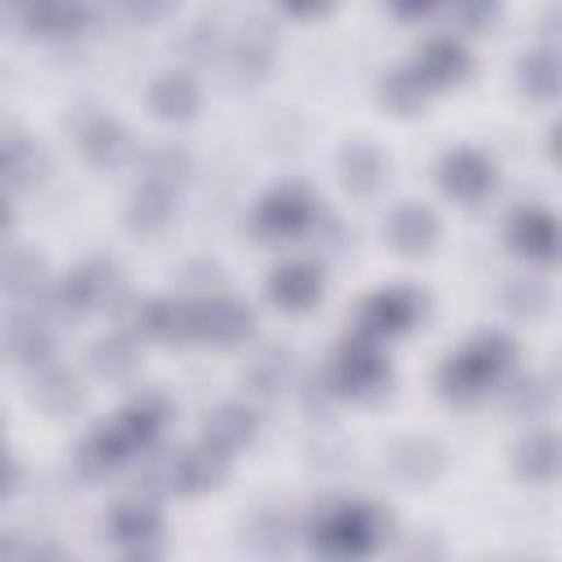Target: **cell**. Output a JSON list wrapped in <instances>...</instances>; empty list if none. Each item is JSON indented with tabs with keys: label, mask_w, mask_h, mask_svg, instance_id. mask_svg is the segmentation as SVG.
I'll return each instance as SVG.
<instances>
[{
	"label": "cell",
	"mask_w": 562,
	"mask_h": 562,
	"mask_svg": "<svg viewBox=\"0 0 562 562\" xmlns=\"http://www.w3.org/2000/svg\"><path fill=\"white\" fill-rule=\"evenodd\" d=\"M514 364V342L505 334H479L474 342H465L457 356H448L439 364V386L448 400L470 404L479 400L505 369Z\"/></svg>",
	"instance_id": "obj_1"
},
{
	"label": "cell",
	"mask_w": 562,
	"mask_h": 562,
	"mask_svg": "<svg viewBox=\"0 0 562 562\" xmlns=\"http://www.w3.org/2000/svg\"><path fill=\"white\" fill-rule=\"evenodd\" d=\"M378 540H382V518L369 505H334L312 531V544L329 558H364L373 553Z\"/></svg>",
	"instance_id": "obj_2"
},
{
	"label": "cell",
	"mask_w": 562,
	"mask_h": 562,
	"mask_svg": "<svg viewBox=\"0 0 562 562\" xmlns=\"http://www.w3.org/2000/svg\"><path fill=\"white\" fill-rule=\"evenodd\" d=\"M250 307L237 299H211V303H184V338H215L237 342L250 334Z\"/></svg>",
	"instance_id": "obj_3"
},
{
	"label": "cell",
	"mask_w": 562,
	"mask_h": 562,
	"mask_svg": "<svg viewBox=\"0 0 562 562\" xmlns=\"http://www.w3.org/2000/svg\"><path fill=\"white\" fill-rule=\"evenodd\" d=\"M158 479H162L171 492H189V496L211 492V487L224 479V452H220L215 443L184 448V452H176V457L158 470Z\"/></svg>",
	"instance_id": "obj_4"
},
{
	"label": "cell",
	"mask_w": 562,
	"mask_h": 562,
	"mask_svg": "<svg viewBox=\"0 0 562 562\" xmlns=\"http://www.w3.org/2000/svg\"><path fill=\"white\" fill-rule=\"evenodd\" d=\"M316 220V206L303 189H272L259 206H255V228L263 237H299L307 224Z\"/></svg>",
	"instance_id": "obj_5"
},
{
	"label": "cell",
	"mask_w": 562,
	"mask_h": 562,
	"mask_svg": "<svg viewBox=\"0 0 562 562\" xmlns=\"http://www.w3.org/2000/svg\"><path fill=\"white\" fill-rule=\"evenodd\" d=\"M114 285H119V272H114L110 263H83V268L66 272V277L57 281L53 303H57L61 312H70V316H83V312L101 307Z\"/></svg>",
	"instance_id": "obj_6"
},
{
	"label": "cell",
	"mask_w": 562,
	"mask_h": 562,
	"mask_svg": "<svg viewBox=\"0 0 562 562\" xmlns=\"http://www.w3.org/2000/svg\"><path fill=\"white\" fill-rule=\"evenodd\" d=\"M509 246L527 259H558L562 255V220L544 206H518L509 220Z\"/></svg>",
	"instance_id": "obj_7"
},
{
	"label": "cell",
	"mask_w": 562,
	"mask_h": 562,
	"mask_svg": "<svg viewBox=\"0 0 562 562\" xmlns=\"http://www.w3.org/2000/svg\"><path fill=\"white\" fill-rule=\"evenodd\" d=\"M439 184H443V193H452L461 202H479L483 193H492L496 167L479 149H448L439 162Z\"/></svg>",
	"instance_id": "obj_8"
},
{
	"label": "cell",
	"mask_w": 562,
	"mask_h": 562,
	"mask_svg": "<svg viewBox=\"0 0 562 562\" xmlns=\"http://www.w3.org/2000/svg\"><path fill=\"white\" fill-rule=\"evenodd\" d=\"M329 378H334V391L338 395H373L386 382V360L369 342H347L334 356Z\"/></svg>",
	"instance_id": "obj_9"
},
{
	"label": "cell",
	"mask_w": 562,
	"mask_h": 562,
	"mask_svg": "<svg viewBox=\"0 0 562 562\" xmlns=\"http://www.w3.org/2000/svg\"><path fill=\"white\" fill-rule=\"evenodd\" d=\"M422 316V299L413 290H378L360 303V325L369 334H404Z\"/></svg>",
	"instance_id": "obj_10"
},
{
	"label": "cell",
	"mask_w": 562,
	"mask_h": 562,
	"mask_svg": "<svg viewBox=\"0 0 562 562\" xmlns=\"http://www.w3.org/2000/svg\"><path fill=\"white\" fill-rule=\"evenodd\" d=\"M110 540H114L119 549H127L132 558L154 553V549H158V514H154L149 505H140V501L119 505L114 518H110Z\"/></svg>",
	"instance_id": "obj_11"
},
{
	"label": "cell",
	"mask_w": 562,
	"mask_h": 562,
	"mask_svg": "<svg viewBox=\"0 0 562 562\" xmlns=\"http://www.w3.org/2000/svg\"><path fill=\"white\" fill-rule=\"evenodd\" d=\"M417 75L430 83V88H443V83H457L465 70H470V53L457 44V40H448V35H435V40H426L422 48H417Z\"/></svg>",
	"instance_id": "obj_12"
},
{
	"label": "cell",
	"mask_w": 562,
	"mask_h": 562,
	"mask_svg": "<svg viewBox=\"0 0 562 562\" xmlns=\"http://www.w3.org/2000/svg\"><path fill=\"white\" fill-rule=\"evenodd\" d=\"M79 149H83V158H88L92 167H123L127 154H132V136L123 132V123H114V119L101 114V119H88V123H83Z\"/></svg>",
	"instance_id": "obj_13"
},
{
	"label": "cell",
	"mask_w": 562,
	"mask_h": 562,
	"mask_svg": "<svg viewBox=\"0 0 562 562\" xmlns=\"http://www.w3.org/2000/svg\"><path fill=\"white\" fill-rule=\"evenodd\" d=\"M386 237H391L404 255H422V250L435 246V237H439V220H435L430 206L404 202V206L391 211V220H386Z\"/></svg>",
	"instance_id": "obj_14"
},
{
	"label": "cell",
	"mask_w": 562,
	"mask_h": 562,
	"mask_svg": "<svg viewBox=\"0 0 562 562\" xmlns=\"http://www.w3.org/2000/svg\"><path fill=\"white\" fill-rule=\"evenodd\" d=\"M268 299L285 312H303L321 299V272L312 263H281L268 277Z\"/></svg>",
	"instance_id": "obj_15"
},
{
	"label": "cell",
	"mask_w": 562,
	"mask_h": 562,
	"mask_svg": "<svg viewBox=\"0 0 562 562\" xmlns=\"http://www.w3.org/2000/svg\"><path fill=\"white\" fill-rule=\"evenodd\" d=\"M136 448L127 443V435L114 426V422H105V426H97V430H88V439L79 443V470L83 474H110V470H119L127 457H132Z\"/></svg>",
	"instance_id": "obj_16"
},
{
	"label": "cell",
	"mask_w": 562,
	"mask_h": 562,
	"mask_svg": "<svg viewBox=\"0 0 562 562\" xmlns=\"http://www.w3.org/2000/svg\"><path fill=\"white\" fill-rule=\"evenodd\" d=\"M514 470H518L522 479H536V483L562 474V439L549 435V430L527 435V439L514 448Z\"/></svg>",
	"instance_id": "obj_17"
},
{
	"label": "cell",
	"mask_w": 562,
	"mask_h": 562,
	"mask_svg": "<svg viewBox=\"0 0 562 562\" xmlns=\"http://www.w3.org/2000/svg\"><path fill=\"white\" fill-rule=\"evenodd\" d=\"M22 18L31 31H44V35H70L83 26L88 9L83 0H22Z\"/></svg>",
	"instance_id": "obj_18"
},
{
	"label": "cell",
	"mask_w": 562,
	"mask_h": 562,
	"mask_svg": "<svg viewBox=\"0 0 562 562\" xmlns=\"http://www.w3.org/2000/svg\"><path fill=\"white\" fill-rule=\"evenodd\" d=\"M255 439V413L241 404H220L206 413V443H215L220 452L246 448Z\"/></svg>",
	"instance_id": "obj_19"
},
{
	"label": "cell",
	"mask_w": 562,
	"mask_h": 562,
	"mask_svg": "<svg viewBox=\"0 0 562 562\" xmlns=\"http://www.w3.org/2000/svg\"><path fill=\"white\" fill-rule=\"evenodd\" d=\"M149 110L158 119H189L198 110V88L189 75L171 70V75H158L154 88H149Z\"/></svg>",
	"instance_id": "obj_20"
},
{
	"label": "cell",
	"mask_w": 562,
	"mask_h": 562,
	"mask_svg": "<svg viewBox=\"0 0 562 562\" xmlns=\"http://www.w3.org/2000/svg\"><path fill=\"white\" fill-rule=\"evenodd\" d=\"M162 422H167V408H162V400H158V395H140V400H132V404L114 417V426L127 435V443H132V448H149V443H154V435L162 430Z\"/></svg>",
	"instance_id": "obj_21"
},
{
	"label": "cell",
	"mask_w": 562,
	"mask_h": 562,
	"mask_svg": "<svg viewBox=\"0 0 562 562\" xmlns=\"http://www.w3.org/2000/svg\"><path fill=\"white\" fill-rule=\"evenodd\" d=\"M40 171H44L40 149H35L18 127H9V132H4V176H9V189H13V193L31 189V184L40 180Z\"/></svg>",
	"instance_id": "obj_22"
},
{
	"label": "cell",
	"mask_w": 562,
	"mask_h": 562,
	"mask_svg": "<svg viewBox=\"0 0 562 562\" xmlns=\"http://www.w3.org/2000/svg\"><path fill=\"white\" fill-rule=\"evenodd\" d=\"M338 167H342V184H347L351 193H373L378 180H382V154H378L369 140H351V145L342 149Z\"/></svg>",
	"instance_id": "obj_23"
},
{
	"label": "cell",
	"mask_w": 562,
	"mask_h": 562,
	"mask_svg": "<svg viewBox=\"0 0 562 562\" xmlns=\"http://www.w3.org/2000/svg\"><path fill=\"white\" fill-rule=\"evenodd\" d=\"M167 220H171V189L167 184H154V180H140V189L127 202V224L140 228V233H154Z\"/></svg>",
	"instance_id": "obj_24"
},
{
	"label": "cell",
	"mask_w": 562,
	"mask_h": 562,
	"mask_svg": "<svg viewBox=\"0 0 562 562\" xmlns=\"http://www.w3.org/2000/svg\"><path fill=\"white\" fill-rule=\"evenodd\" d=\"M48 351H53L48 325H40L35 316L18 312V316L9 321V356H13L18 364H40V360H48Z\"/></svg>",
	"instance_id": "obj_25"
},
{
	"label": "cell",
	"mask_w": 562,
	"mask_h": 562,
	"mask_svg": "<svg viewBox=\"0 0 562 562\" xmlns=\"http://www.w3.org/2000/svg\"><path fill=\"white\" fill-rule=\"evenodd\" d=\"M31 400H35L40 408H48V413H70V408H79L83 391H79V382H75L70 369H44V373L31 382Z\"/></svg>",
	"instance_id": "obj_26"
},
{
	"label": "cell",
	"mask_w": 562,
	"mask_h": 562,
	"mask_svg": "<svg viewBox=\"0 0 562 562\" xmlns=\"http://www.w3.org/2000/svg\"><path fill=\"white\" fill-rule=\"evenodd\" d=\"M268 61H272V35H268L263 22H250V26L233 40V70H237L241 79H255V75L268 70Z\"/></svg>",
	"instance_id": "obj_27"
},
{
	"label": "cell",
	"mask_w": 562,
	"mask_h": 562,
	"mask_svg": "<svg viewBox=\"0 0 562 562\" xmlns=\"http://www.w3.org/2000/svg\"><path fill=\"white\" fill-rule=\"evenodd\" d=\"M136 329L145 338H184V303H171V299H145L136 312H132Z\"/></svg>",
	"instance_id": "obj_28"
},
{
	"label": "cell",
	"mask_w": 562,
	"mask_h": 562,
	"mask_svg": "<svg viewBox=\"0 0 562 562\" xmlns=\"http://www.w3.org/2000/svg\"><path fill=\"white\" fill-rule=\"evenodd\" d=\"M4 290L13 299H35L44 290V259L31 250H9L4 259Z\"/></svg>",
	"instance_id": "obj_29"
},
{
	"label": "cell",
	"mask_w": 562,
	"mask_h": 562,
	"mask_svg": "<svg viewBox=\"0 0 562 562\" xmlns=\"http://www.w3.org/2000/svg\"><path fill=\"white\" fill-rule=\"evenodd\" d=\"M518 83L531 97H558L562 92V57L558 53H531V57H522Z\"/></svg>",
	"instance_id": "obj_30"
},
{
	"label": "cell",
	"mask_w": 562,
	"mask_h": 562,
	"mask_svg": "<svg viewBox=\"0 0 562 562\" xmlns=\"http://www.w3.org/2000/svg\"><path fill=\"white\" fill-rule=\"evenodd\" d=\"M426 88H430V83L417 75V66H400V70H391V75L382 79V101H386L391 110H400V114H413V110L422 105Z\"/></svg>",
	"instance_id": "obj_31"
},
{
	"label": "cell",
	"mask_w": 562,
	"mask_h": 562,
	"mask_svg": "<svg viewBox=\"0 0 562 562\" xmlns=\"http://www.w3.org/2000/svg\"><path fill=\"white\" fill-rule=\"evenodd\" d=\"M285 378H290L285 351H259V356L246 364V386H250L255 395H277V391L285 386Z\"/></svg>",
	"instance_id": "obj_32"
},
{
	"label": "cell",
	"mask_w": 562,
	"mask_h": 562,
	"mask_svg": "<svg viewBox=\"0 0 562 562\" xmlns=\"http://www.w3.org/2000/svg\"><path fill=\"white\" fill-rule=\"evenodd\" d=\"M92 369L105 373V378H127V373L136 369V351H132V342H127L123 334L101 338V342L92 347Z\"/></svg>",
	"instance_id": "obj_33"
},
{
	"label": "cell",
	"mask_w": 562,
	"mask_h": 562,
	"mask_svg": "<svg viewBox=\"0 0 562 562\" xmlns=\"http://www.w3.org/2000/svg\"><path fill=\"white\" fill-rule=\"evenodd\" d=\"M184 171H189V158L180 154V149H154L149 158H145V180H154V184H176V180H184Z\"/></svg>",
	"instance_id": "obj_34"
},
{
	"label": "cell",
	"mask_w": 562,
	"mask_h": 562,
	"mask_svg": "<svg viewBox=\"0 0 562 562\" xmlns=\"http://www.w3.org/2000/svg\"><path fill=\"white\" fill-rule=\"evenodd\" d=\"M496 18V0H452V22L465 31H479Z\"/></svg>",
	"instance_id": "obj_35"
},
{
	"label": "cell",
	"mask_w": 562,
	"mask_h": 562,
	"mask_svg": "<svg viewBox=\"0 0 562 562\" xmlns=\"http://www.w3.org/2000/svg\"><path fill=\"white\" fill-rule=\"evenodd\" d=\"M509 408H518V413H522V408H527V413H540V408H544L540 382H527V378L514 382V386H509Z\"/></svg>",
	"instance_id": "obj_36"
},
{
	"label": "cell",
	"mask_w": 562,
	"mask_h": 562,
	"mask_svg": "<svg viewBox=\"0 0 562 562\" xmlns=\"http://www.w3.org/2000/svg\"><path fill=\"white\" fill-rule=\"evenodd\" d=\"M123 9L136 22H158V18H167L176 9V0H123Z\"/></svg>",
	"instance_id": "obj_37"
},
{
	"label": "cell",
	"mask_w": 562,
	"mask_h": 562,
	"mask_svg": "<svg viewBox=\"0 0 562 562\" xmlns=\"http://www.w3.org/2000/svg\"><path fill=\"white\" fill-rule=\"evenodd\" d=\"M285 13H294V18H316V13H325L329 9V0H277Z\"/></svg>",
	"instance_id": "obj_38"
},
{
	"label": "cell",
	"mask_w": 562,
	"mask_h": 562,
	"mask_svg": "<svg viewBox=\"0 0 562 562\" xmlns=\"http://www.w3.org/2000/svg\"><path fill=\"white\" fill-rule=\"evenodd\" d=\"M430 4H435V0H391V9H395L400 18H422Z\"/></svg>",
	"instance_id": "obj_39"
},
{
	"label": "cell",
	"mask_w": 562,
	"mask_h": 562,
	"mask_svg": "<svg viewBox=\"0 0 562 562\" xmlns=\"http://www.w3.org/2000/svg\"><path fill=\"white\" fill-rule=\"evenodd\" d=\"M549 154H553V158L562 162V123H558V127L549 132Z\"/></svg>",
	"instance_id": "obj_40"
}]
</instances>
